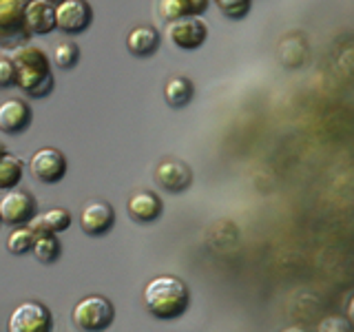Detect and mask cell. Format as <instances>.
<instances>
[{"label": "cell", "mask_w": 354, "mask_h": 332, "mask_svg": "<svg viewBox=\"0 0 354 332\" xmlns=\"http://www.w3.org/2000/svg\"><path fill=\"white\" fill-rule=\"evenodd\" d=\"M142 302L147 313L155 319L173 321L180 319L191 306V290L184 279L175 275H160L144 286Z\"/></svg>", "instance_id": "6da1fadb"}, {"label": "cell", "mask_w": 354, "mask_h": 332, "mask_svg": "<svg viewBox=\"0 0 354 332\" xmlns=\"http://www.w3.org/2000/svg\"><path fill=\"white\" fill-rule=\"evenodd\" d=\"M16 69V86L29 98H47L53 91L51 62L40 47L25 44L11 55Z\"/></svg>", "instance_id": "7a4b0ae2"}, {"label": "cell", "mask_w": 354, "mask_h": 332, "mask_svg": "<svg viewBox=\"0 0 354 332\" xmlns=\"http://www.w3.org/2000/svg\"><path fill=\"white\" fill-rule=\"evenodd\" d=\"M71 319L80 332H104L113 326L115 308L102 295H88L75 304Z\"/></svg>", "instance_id": "3957f363"}, {"label": "cell", "mask_w": 354, "mask_h": 332, "mask_svg": "<svg viewBox=\"0 0 354 332\" xmlns=\"http://www.w3.org/2000/svg\"><path fill=\"white\" fill-rule=\"evenodd\" d=\"M29 0H0V47H25L31 33L25 25V7Z\"/></svg>", "instance_id": "277c9868"}, {"label": "cell", "mask_w": 354, "mask_h": 332, "mask_svg": "<svg viewBox=\"0 0 354 332\" xmlns=\"http://www.w3.org/2000/svg\"><path fill=\"white\" fill-rule=\"evenodd\" d=\"M53 330V317L49 308L40 302H22L14 308L9 315L7 332H51Z\"/></svg>", "instance_id": "5b68a950"}, {"label": "cell", "mask_w": 354, "mask_h": 332, "mask_svg": "<svg viewBox=\"0 0 354 332\" xmlns=\"http://www.w3.org/2000/svg\"><path fill=\"white\" fill-rule=\"evenodd\" d=\"M93 22V9L86 0H60L55 5V29L66 36L84 33Z\"/></svg>", "instance_id": "8992f818"}, {"label": "cell", "mask_w": 354, "mask_h": 332, "mask_svg": "<svg viewBox=\"0 0 354 332\" xmlns=\"http://www.w3.org/2000/svg\"><path fill=\"white\" fill-rule=\"evenodd\" d=\"M166 31H169V40L177 49H184V51L199 49L208 38V27L199 16H186L180 20H173L169 22Z\"/></svg>", "instance_id": "52a82bcc"}, {"label": "cell", "mask_w": 354, "mask_h": 332, "mask_svg": "<svg viewBox=\"0 0 354 332\" xmlns=\"http://www.w3.org/2000/svg\"><path fill=\"white\" fill-rule=\"evenodd\" d=\"M36 199L27 191H7L0 199V219L9 226H27L36 217Z\"/></svg>", "instance_id": "ba28073f"}, {"label": "cell", "mask_w": 354, "mask_h": 332, "mask_svg": "<svg viewBox=\"0 0 354 332\" xmlns=\"http://www.w3.org/2000/svg\"><path fill=\"white\" fill-rule=\"evenodd\" d=\"M29 171L42 184H58L66 175V158L58 149H40L31 155Z\"/></svg>", "instance_id": "9c48e42d"}, {"label": "cell", "mask_w": 354, "mask_h": 332, "mask_svg": "<svg viewBox=\"0 0 354 332\" xmlns=\"http://www.w3.org/2000/svg\"><path fill=\"white\" fill-rule=\"evenodd\" d=\"M155 182L160 188H164L166 193H184L188 186L193 184V171L186 162L177 158H166L158 166H155Z\"/></svg>", "instance_id": "30bf717a"}, {"label": "cell", "mask_w": 354, "mask_h": 332, "mask_svg": "<svg viewBox=\"0 0 354 332\" xmlns=\"http://www.w3.org/2000/svg\"><path fill=\"white\" fill-rule=\"evenodd\" d=\"M115 224V210L109 202L93 199L86 202L80 210V228L91 237H102Z\"/></svg>", "instance_id": "8fae6325"}, {"label": "cell", "mask_w": 354, "mask_h": 332, "mask_svg": "<svg viewBox=\"0 0 354 332\" xmlns=\"http://www.w3.org/2000/svg\"><path fill=\"white\" fill-rule=\"evenodd\" d=\"M31 124V109L18 98H9L0 104V131L7 136H18Z\"/></svg>", "instance_id": "7c38bea8"}, {"label": "cell", "mask_w": 354, "mask_h": 332, "mask_svg": "<svg viewBox=\"0 0 354 332\" xmlns=\"http://www.w3.org/2000/svg\"><path fill=\"white\" fill-rule=\"evenodd\" d=\"M127 210H129V217L138 224H151V221L160 219L162 215V199L151 193V191H138L129 197L127 202Z\"/></svg>", "instance_id": "4fadbf2b"}, {"label": "cell", "mask_w": 354, "mask_h": 332, "mask_svg": "<svg viewBox=\"0 0 354 332\" xmlns=\"http://www.w3.org/2000/svg\"><path fill=\"white\" fill-rule=\"evenodd\" d=\"M25 25L29 33L47 36L55 29V5L42 3V0H29L25 7Z\"/></svg>", "instance_id": "5bb4252c"}, {"label": "cell", "mask_w": 354, "mask_h": 332, "mask_svg": "<svg viewBox=\"0 0 354 332\" xmlns=\"http://www.w3.org/2000/svg\"><path fill=\"white\" fill-rule=\"evenodd\" d=\"M71 226V213L66 208H49L29 221V228L36 235H58Z\"/></svg>", "instance_id": "9a60e30c"}, {"label": "cell", "mask_w": 354, "mask_h": 332, "mask_svg": "<svg viewBox=\"0 0 354 332\" xmlns=\"http://www.w3.org/2000/svg\"><path fill=\"white\" fill-rule=\"evenodd\" d=\"M160 47V31L149 25H140L129 31L127 36V49L129 53L138 55V58H147L153 55Z\"/></svg>", "instance_id": "2e32d148"}, {"label": "cell", "mask_w": 354, "mask_h": 332, "mask_svg": "<svg viewBox=\"0 0 354 332\" xmlns=\"http://www.w3.org/2000/svg\"><path fill=\"white\" fill-rule=\"evenodd\" d=\"M208 9V0H160V16L166 22L186 16H199Z\"/></svg>", "instance_id": "e0dca14e"}, {"label": "cell", "mask_w": 354, "mask_h": 332, "mask_svg": "<svg viewBox=\"0 0 354 332\" xmlns=\"http://www.w3.org/2000/svg\"><path fill=\"white\" fill-rule=\"evenodd\" d=\"M193 95H195V86L184 75H173L164 84V100H166V104L173 109L186 107L193 100Z\"/></svg>", "instance_id": "ac0fdd59"}, {"label": "cell", "mask_w": 354, "mask_h": 332, "mask_svg": "<svg viewBox=\"0 0 354 332\" xmlns=\"http://www.w3.org/2000/svg\"><path fill=\"white\" fill-rule=\"evenodd\" d=\"M22 171H25V164L16 155H3L0 158V191H14L18 188L22 180Z\"/></svg>", "instance_id": "d6986e66"}, {"label": "cell", "mask_w": 354, "mask_h": 332, "mask_svg": "<svg viewBox=\"0 0 354 332\" xmlns=\"http://www.w3.org/2000/svg\"><path fill=\"white\" fill-rule=\"evenodd\" d=\"M33 257H36L40 264H53L60 259L62 255V243L58 241L55 235H36V241H33Z\"/></svg>", "instance_id": "ffe728a7"}, {"label": "cell", "mask_w": 354, "mask_h": 332, "mask_svg": "<svg viewBox=\"0 0 354 332\" xmlns=\"http://www.w3.org/2000/svg\"><path fill=\"white\" fill-rule=\"evenodd\" d=\"M33 241H36V232L29 226H18L7 237V250L11 255H27L33 250Z\"/></svg>", "instance_id": "44dd1931"}, {"label": "cell", "mask_w": 354, "mask_h": 332, "mask_svg": "<svg viewBox=\"0 0 354 332\" xmlns=\"http://www.w3.org/2000/svg\"><path fill=\"white\" fill-rule=\"evenodd\" d=\"M80 60V47L71 40H62L53 47V62L60 69H71V66Z\"/></svg>", "instance_id": "7402d4cb"}, {"label": "cell", "mask_w": 354, "mask_h": 332, "mask_svg": "<svg viewBox=\"0 0 354 332\" xmlns=\"http://www.w3.org/2000/svg\"><path fill=\"white\" fill-rule=\"evenodd\" d=\"M215 5L219 7V11L224 14L226 18L232 20H241L248 16L252 0H215Z\"/></svg>", "instance_id": "603a6c76"}, {"label": "cell", "mask_w": 354, "mask_h": 332, "mask_svg": "<svg viewBox=\"0 0 354 332\" xmlns=\"http://www.w3.org/2000/svg\"><path fill=\"white\" fill-rule=\"evenodd\" d=\"M315 332H354V324L346 315H328L319 321Z\"/></svg>", "instance_id": "cb8c5ba5"}, {"label": "cell", "mask_w": 354, "mask_h": 332, "mask_svg": "<svg viewBox=\"0 0 354 332\" xmlns=\"http://www.w3.org/2000/svg\"><path fill=\"white\" fill-rule=\"evenodd\" d=\"M16 84V69L14 62L7 55H0V89H9Z\"/></svg>", "instance_id": "d4e9b609"}, {"label": "cell", "mask_w": 354, "mask_h": 332, "mask_svg": "<svg viewBox=\"0 0 354 332\" xmlns=\"http://www.w3.org/2000/svg\"><path fill=\"white\" fill-rule=\"evenodd\" d=\"M346 317L354 324V295L350 297V302H348V310H346Z\"/></svg>", "instance_id": "484cf974"}, {"label": "cell", "mask_w": 354, "mask_h": 332, "mask_svg": "<svg viewBox=\"0 0 354 332\" xmlns=\"http://www.w3.org/2000/svg\"><path fill=\"white\" fill-rule=\"evenodd\" d=\"M279 332H310V330L304 328V326H288V328H283V330H279Z\"/></svg>", "instance_id": "4316f807"}, {"label": "cell", "mask_w": 354, "mask_h": 332, "mask_svg": "<svg viewBox=\"0 0 354 332\" xmlns=\"http://www.w3.org/2000/svg\"><path fill=\"white\" fill-rule=\"evenodd\" d=\"M3 155H7V149H5V144L0 142V158H3Z\"/></svg>", "instance_id": "83f0119b"}, {"label": "cell", "mask_w": 354, "mask_h": 332, "mask_svg": "<svg viewBox=\"0 0 354 332\" xmlns=\"http://www.w3.org/2000/svg\"><path fill=\"white\" fill-rule=\"evenodd\" d=\"M42 3H51V5H58L60 0H42Z\"/></svg>", "instance_id": "f1b7e54d"}, {"label": "cell", "mask_w": 354, "mask_h": 332, "mask_svg": "<svg viewBox=\"0 0 354 332\" xmlns=\"http://www.w3.org/2000/svg\"><path fill=\"white\" fill-rule=\"evenodd\" d=\"M0 221H3V219H0Z\"/></svg>", "instance_id": "f546056e"}]
</instances>
